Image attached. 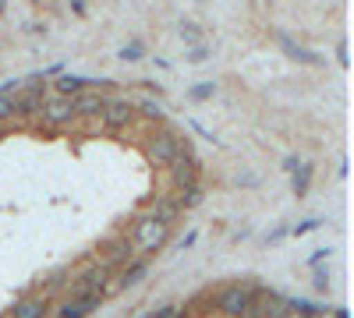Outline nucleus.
Instances as JSON below:
<instances>
[{"instance_id": "obj_1", "label": "nucleus", "mask_w": 354, "mask_h": 318, "mask_svg": "<svg viewBox=\"0 0 354 318\" xmlns=\"http://www.w3.org/2000/svg\"><path fill=\"white\" fill-rule=\"evenodd\" d=\"M167 241H170V226L156 223L153 216H142L131 234V251H135V258H153L156 251L167 248Z\"/></svg>"}, {"instance_id": "obj_2", "label": "nucleus", "mask_w": 354, "mask_h": 318, "mask_svg": "<svg viewBox=\"0 0 354 318\" xmlns=\"http://www.w3.org/2000/svg\"><path fill=\"white\" fill-rule=\"evenodd\" d=\"M259 294L262 290H259L255 283H230V286H223V290L216 294V311L223 318H245L252 311V304H255Z\"/></svg>"}, {"instance_id": "obj_3", "label": "nucleus", "mask_w": 354, "mask_h": 318, "mask_svg": "<svg viewBox=\"0 0 354 318\" xmlns=\"http://www.w3.org/2000/svg\"><path fill=\"white\" fill-rule=\"evenodd\" d=\"M188 149H192L188 138H181L177 131H156V135L149 138V146H145V152H149V163H153V166H163V170H170L174 159L181 156V152H188Z\"/></svg>"}, {"instance_id": "obj_4", "label": "nucleus", "mask_w": 354, "mask_h": 318, "mask_svg": "<svg viewBox=\"0 0 354 318\" xmlns=\"http://www.w3.org/2000/svg\"><path fill=\"white\" fill-rule=\"evenodd\" d=\"M39 121H43V128H50V131L68 128V124L75 121V103L64 99V96H46V99H43V110H39Z\"/></svg>"}, {"instance_id": "obj_5", "label": "nucleus", "mask_w": 354, "mask_h": 318, "mask_svg": "<svg viewBox=\"0 0 354 318\" xmlns=\"http://www.w3.org/2000/svg\"><path fill=\"white\" fill-rule=\"evenodd\" d=\"M170 184H174V191L192 188V184H202V159H198L192 149L174 159V166H170Z\"/></svg>"}, {"instance_id": "obj_6", "label": "nucleus", "mask_w": 354, "mask_h": 318, "mask_svg": "<svg viewBox=\"0 0 354 318\" xmlns=\"http://www.w3.org/2000/svg\"><path fill=\"white\" fill-rule=\"evenodd\" d=\"M135 117H138V110H135L131 99H106V110H103L100 121H103L106 131H128L135 124Z\"/></svg>"}, {"instance_id": "obj_7", "label": "nucleus", "mask_w": 354, "mask_h": 318, "mask_svg": "<svg viewBox=\"0 0 354 318\" xmlns=\"http://www.w3.org/2000/svg\"><path fill=\"white\" fill-rule=\"evenodd\" d=\"M96 308H103V294H85L78 301H61L57 304V318H88Z\"/></svg>"}, {"instance_id": "obj_8", "label": "nucleus", "mask_w": 354, "mask_h": 318, "mask_svg": "<svg viewBox=\"0 0 354 318\" xmlns=\"http://www.w3.org/2000/svg\"><path fill=\"white\" fill-rule=\"evenodd\" d=\"M46 315H50V297L46 294H36V297L15 301V308L4 318H46Z\"/></svg>"}, {"instance_id": "obj_9", "label": "nucleus", "mask_w": 354, "mask_h": 318, "mask_svg": "<svg viewBox=\"0 0 354 318\" xmlns=\"http://www.w3.org/2000/svg\"><path fill=\"white\" fill-rule=\"evenodd\" d=\"M145 276H149V258H131L128 266H121V272H117V286L121 290H131V286H138Z\"/></svg>"}, {"instance_id": "obj_10", "label": "nucleus", "mask_w": 354, "mask_h": 318, "mask_svg": "<svg viewBox=\"0 0 354 318\" xmlns=\"http://www.w3.org/2000/svg\"><path fill=\"white\" fill-rule=\"evenodd\" d=\"M71 103H75V117H103V110H106V96H100L93 89L78 92Z\"/></svg>"}, {"instance_id": "obj_11", "label": "nucleus", "mask_w": 354, "mask_h": 318, "mask_svg": "<svg viewBox=\"0 0 354 318\" xmlns=\"http://www.w3.org/2000/svg\"><path fill=\"white\" fill-rule=\"evenodd\" d=\"M149 216H153L156 223H163V226H174V219L181 216V209H177V201H174V195H156V201H153V209H149Z\"/></svg>"}, {"instance_id": "obj_12", "label": "nucleus", "mask_w": 354, "mask_h": 318, "mask_svg": "<svg viewBox=\"0 0 354 318\" xmlns=\"http://www.w3.org/2000/svg\"><path fill=\"white\" fill-rule=\"evenodd\" d=\"M85 89H88V78H78V74H61L53 81V96H64V99H75Z\"/></svg>"}, {"instance_id": "obj_13", "label": "nucleus", "mask_w": 354, "mask_h": 318, "mask_svg": "<svg viewBox=\"0 0 354 318\" xmlns=\"http://www.w3.org/2000/svg\"><path fill=\"white\" fill-rule=\"evenodd\" d=\"M277 43L287 50V57H290V61H301V64H322V61H319V57H315L312 50H305L301 43H294L287 32H277Z\"/></svg>"}, {"instance_id": "obj_14", "label": "nucleus", "mask_w": 354, "mask_h": 318, "mask_svg": "<svg viewBox=\"0 0 354 318\" xmlns=\"http://www.w3.org/2000/svg\"><path fill=\"white\" fill-rule=\"evenodd\" d=\"M202 198H205V188H202V184H192V188L174 191V201H177V209H181V212L198 209V206H202Z\"/></svg>"}, {"instance_id": "obj_15", "label": "nucleus", "mask_w": 354, "mask_h": 318, "mask_svg": "<svg viewBox=\"0 0 354 318\" xmlns=\"http://www.w3.org/2000/svg\"><path fill=\"white\" fill-rule=\"evenodd\" d=\"M308 184H312V163H301L298 170L290 173V188H294V195H298V198H305L308 195Z\"/></svg>"}, {"instance_id": "obj_16", "label": "nucleus", "mask_w": 354, "mask_h": 318, "mask_svg": "<svg viewBox=\"0 0 354 318\" xmlns=\"http://www.w3.org/2000/svg\"><path fill=\"white\" fill-rule=\"evenodd\" d=\"M145 318H188V308L185 304H160V308H153L149 315H145Z\"/></svg>"}, {"instance_id": "obj_17", "label": "nucleus", "mask_w": 354, "mask_h": 318, "mask_svg": "<svg viewBox=\"0 0 354 318\" xmlns=\"http://www.w3.org/2000/svg\"><path fill=\"white\" fill-rule=\"evenodd\" d=\"M213 96H216V81H198V85H192V89H188V99H195V103L213 99Z\"/></svg>"}, {"instance_id": "obj_18", "label": "nucleus", "mask_w": 354, "mask_h": 318, "mask_svg": "<svg viewBox=\"0 0 354 318\" xmlns=\"http://www.w3.org/2000/svg\"><path fill=\"white\" fill-rule=\"evenodd\" d=\"M117 57H121L124 64H138L142 57H145V46H142V43H124V46H121V53H117Z\"/></svg>"}, {"instance_id": "obj_19", "label": "nucleus", "mask_w": 354, "mask_h": 318, "mask_svg": "<svg viewBox=\"0 0 354 318\" xmlns=\"http://www.w3.org/2000/svg\"><path fill=\"white\" fill-rule=\"evenodd\" d=\"M135 110H142L149 121H163V103H160V99H142Z\"/></svg>"}, {"instance_id": "obj_20", "label": "nucleus", "mask_w": 354, "mask_h": 318, "mask_svg": "<svg viewBox=\"0 0 354 318\" xmlns=\"http://www.w3.org/2000/svg\"><path fill=\"white\" fill-rule=\"evenodd\" d=\"M15 121V96H0V128Z\"/></svg>"}, {"instance_id": "obj_21", "label": "nucleus", "mask_w": 354, "mask_h": 318, "mask_svg": "<svg viewBox=\"0 0 354 318\" xmlns=\"http://www.w3.org/2000/svg\"><path fill=\"white\" fill-rule=\"evenodd\" d=\"M322 226V219H305V223H298V226H290L287 234L290 237H305V234H312V230H319Z\"/></svg>"}, {"instance_id": "obj_22", "label": "nucleus", "mask_w": 354, "mask_h": 318, "mask_svg": "<svg viewBox=\"0 0 354 318\" xmlns=\"http://www.w3.org/2000/svg\"><path fill=\"white\" fill-rule=\"evenodd\" d=\"M181 39H185V43H192V46H198L202 32L195 28V21H185V25H181Z\"/></svg>"}, {"instance_id": "obj_23", "label": "nucleus", "mask_w": 354, "mask_h": 318, "mask_svg": "<svg viewBox=\"0 0 354 318\" xmlns=\"http://www.w3.org/2000/svg\"><path fill=\"white\" fill-rule=\"evenodd\" d=\"M205 61H209V46H192V53H188V64H205Z\"/></svg>"}, {"instance_id": "obj_24", "label": "nucleus", "mask_w": 354, "mask_h": 318, "mask_svg": "<svg viewBox=\"0 0 354 318\" xmlns=\"http://www.w3.org/2000/svg\"><path fill=\"white\" fill-rule=\"evenodd\" d=\"M312 283H315V290H319V294H326V290H330V272H315Z\"/></svg>"}, {"instance_id": "obj_25", "label": "nucleus", "mask_w": 354, "mask_h": 318, "mask_svg": "<svg viewBox=\"0 0 354 318\" xmlns=\"http://www.w3.org/2000/svg\"><path fill=\"white\" fill-rule=\"evenodd\" d=\"M322 258H330V248H319V251H315V255L308 258V266H319V262H322Z\"/></svg>"}, {"instance_id": "obj_26", "label": "nucleus", "mask_w": 354, "mask_h": 318, "mask_svg": "<svg viewBox=\"0 0 354 318\" xmlns=\"http://www.w3.org/2000/svg\"><path fill=\"white\" fill-rule=\"evenodd\" d=\"M283 237H287V226H277V230H273V234L266 237V241H270V244H277V241H283Z\"/></svg>"}, {"instance_id": "obj_27", "label": "nucleus", "mask_w": 354, "mask_h": 318, "mask_svg": "<svg viewBox=\"0 0 354 318\" xmlns=\"http://www.w3.org/2000/svg\"><path fill=\"white\" fill-rule=\"evenodd\" d=\"M298 166H301V159H298V156H287V159H283V170H287V173H294Z\"/></svg>"}, {"instance_id": "obj_28", "label": "nucleus", "mask_w": 354, "mask_h": 318, "mask_svg": "<svg viewBox=\"0 0 354 318\" xmlns=\"http://www.w3.org/2000/svg\"><path fill=\"white\" fill-rule=\"evenodd\" d=\"M330 315H333V318H351V315H347V308H344V304H337V308H330Z\"/></svg>"}, {"instance_id": "obj_29", "label": "nucleus", "mask_w": 354, "mask_h": 318, "mask_svg": "<svg viewBox=\"0 0 354 318\" xmlns=\"http://www.w3.org/2000/svg\"><path fill=\"white\" fill-rule=\"evenodd\" d=\"M71 11H75V14H85V11H88L85 0H71Z\"/></svg>"}, {"instance_id": "obj_30", "label": "nucleus", "mask_w": 354, "mask_h": 318, "mask_svg": "<svg viewBox=\"0 0 354 318\" xmlns=\"http://www.w3.org/2000/svg\"><path fill=\"white\" fill-rule=\"evenodd\" d=\"M195 237H198L195 230H192V234H185V241H181V251H185V248H192V244H195Z\"/></svg>"}, {"instance_id": "obj_31", "label": "nucleus", "mask_w": 354, "mask_h": 318, "mask_svg": "<svg viewBox=\"0 0 354 318\" xmlns=\"http://www.w3.org/2000/svg\"><path fill=\"white\" fill-rule=\"evenodd\" d=\"M4 8H8V0H0V11H4Z\"/></svg>"}, {"instance_id": "obj_32", "label": "nucleus", "mask_w": 354, "mask_h": 318, "mask_svg": "<svg viewBox=\"0 0 354 318\" xmlns=\"http://www.w3.org/2000/svg\"><path fill=\"white\" fill-rule=\"evenodd\" d=\"M142 318H145V315H142Z\"/></svg>"}]
</instances>
